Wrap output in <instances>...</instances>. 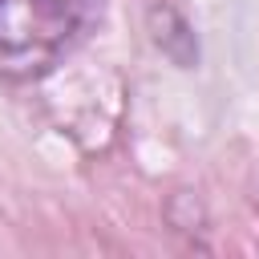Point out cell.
Wrapping results in <instances>:
<instances>
[{"mask_svg":"<svg viewBox=\"0 0 259 259\" xmlns=\"http://www.w3.org/2000/svg\"><path fill=\"white\" fill-rule=\"evenodd\" d=\"M93 0H0V77L49 73L89 20Z\"/></svg>","mask_w":259,"mask_h":259,"instance_id":"obj_1","label":"cell"}]
</instances>
